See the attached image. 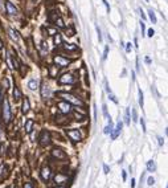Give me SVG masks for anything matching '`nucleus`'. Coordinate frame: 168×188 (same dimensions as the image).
I'll return each mask as SVG.
<instances>
[{
    "instance_id": "obj_1",
    "label": "nucleus",
    "mask_w": 168,
    "mask_h": 188,
    "mask_svg": "<svg viewBox=\"0 0 168 188\" xmlns=\"http://www.w3.org/2000/svg\"><path fill=\"white\" fill-rule=\"evenodd\" d=\"M58 96L61 97V98H64L66 102H69V103H73V105H76V106H83V102L81 99L78 98V97H76V96H73V94H70V93H65V92H61Z\"/></svg>"
},
{
    "instance_id": "obj_2",
    "label": "nucleus",
    "mask_w": 168,
    "mask_h": 188,
    "mask_svg": "<svg viewBox=\"0 0 168 188\" xmlns=\"http://www.w3.org/2000/svg\"><path fill=\"white\" fill-rule=\"evenodd\" d=\"M3 119H4V123H8L11 121V106L7 98L3 101Z\"/></svg>"
},
{
    "instance_id": "obj_3",
    "label": "nucleus",
    "mask_w": 168,
    "mask_h": 188,
    "mask_svg": "<svg viewBox=\"0 0 168 188\" xmlns=\"http://www.w3.org/2000/svg\"><path fill=\"white\" fill-rule=\"evenodd\" d=\"M58 106V109H60L61 113H64V114H69V113H72V103H69L66 102V101H62V102H60L57 105Z\"/></svg>"
},
{
    "instance_id": "obj_4",
    "label": "nucleus",
    "mask_w": 168,
    "mask_h": 188,
    "mask_svg": "<svg viewBox=\"0 0 168 188\" xmlns=\"http://www.w3.org/2000/svg\"><path fill=\"white\" fill-rule=\"evenodd\" d=\"M70 62H72V60H68L62 56H56L54 57V64L58 65V66H68V65H70Z\"/></svg>"
},
{
    "instance_id": "obj_5",
    "label": "nucleus",
    "mask_w": 168,
    "mask_h": 188,
    "mask_svg": "<svg viewBox=\"0 0 168 188\" xmlns=\"http://www.w3.org/2000/svg\"><path fill=\"white\" fill-rule=\"evenodd\" d=\"M49 143H50V134H49V131L44 130L41 133V136H40V144H41V146H48Z\"/></svg>"
},
{
    "instance_id": "obj_6",
    "label": "nucleus",
    "mask_w": 168,
    "mask_h": 188,
    "mask_svg": "<svg viewBox=\"0 0 168 188\" xmlns=\"http://www.w3.org/2000/svg\"><path fill=\"white\" fill-rule=\"evenodd\" d=\"M68 134V136L72 140H74V142H78V140H81V133L78 131V130H68L66 131Z\"/></svg>"
},
{
    "instance_id": "obj_7",
    "label": "nucleus",
    "mask_w": 168,
    "mask_h": 188,
    "mask_svg": "<svg viewBox=\"0 0 168 188\" xmlns=\"http://www.w3.org/2000/svg\"><path fill=\"white\" fill-rule=\"evenodd\" d=\"M74 81V77L70 74V73H65L60 77V79H58V82L60 84H72V82Z\"/></svg>"
},
{
    "instance_id": "obj_8",
    "label": "nucleus",
    "mask_w": 168,
    "mask_h": 188,
    "mask_svg": "<svg viewBox=\"0 0 168 188\" xmlns=\"http://www.w3.org/2000/svg\"><path fill=\"white\" fill-rule=\"evenodd\" d=\"M50 175H52V171H50V168L48 167V166H45V167L41 168V179L44 180V182H48V180L50 179Z\"/></svg>"
},
{
    "instance_id": "obj_9",
    "label": "nucleus",
    "mask_w": 168,
    "mask_h": 188,
    "mask_svg": "<svg viewBox=\"0 0 168 188\" xmlns=\"http://www.w3.org/2000/svg\"><path fill=\"white\" fill-rule=\"evenodd\" d=\"M41 96L44 98H49V97L52 96V90H50L49 85L46 84V82H44L42 86H41Z\"/></svg>"
},
{
    "instance_id": "obj_10",
    "label": "nucleus",
    "mask_w": 168,
    "mask_h": 188,
    "mask_svg": "<svg viewBox=\"0 0 168 188\" xmlns=\"http://www.w3.org/2000/svg\"><path fill=\"white\" fill-rule=\"evenodd\" d=\"M52 155L54 158H57V159H62V160H64V159H66V154H65L61 149H53L52 150Z\"/></svg>"
},
{
    "instance_id": "obj_11",
    "label": "nucleus",
    "mask_w": 168,
    "mask_h": 188,
    "mask_svg": "<svg viewBox=\"0 0 168 188\" xmlns=\"http://www.w3.org/2000/svg\"><path fill=\"white\" fill-rule=\"evenodd\" d=\"M5 8H7V12H8L9 15H16L17 13V8L11 2H5Z\"/></svg>"
},
{
    "instance_id": "obj_12",
    "label": "nucleus",
    "mask_w": 168,
    "mask_h": 188,
    "mask_svg": "<svg viewBox=\"0 0 168 188\" xmlns=\"http://www.w3.org/2000/svg\"><path fill=\"white\" fill-rule=\"evenodd\" d=\"M122 127H123V123H122V122H118L116 126H115V129H114V131H111V139H115L116 136L119 135V133H120V130H122Z\"/></svg>"
},
{
    "instance_id": "obj_13",
    "label": "nucleus",
    "mask_w": 168,
    "mask_h": 188,
    "mask_svg": "<svg viewBox=\"0 0 168 188\" xmlns=\"http://www.w3.org/2000/svg\"><path fill=\"white\" fill-rule=\"evenodd\" d=\"M24 130L27 134L32 133V130H33V121H32V119H27V122H25V125H24Z\"/></svg>"
},
{
    "instance_id": "obj_14",
    "label": "nucleus",
    "mask_w": 168,
    "mask_h": 188,
    "mask_svg": "<svg viewBox=\"0 0 168 188\" xmlns=\"http://www.w3.org/2000/svg\"><path fill=\"white\" fill-rule=\"evenodd\" d=\"M8 35H9V37L12 39V41H15V42H19V35H17V32L15 31V29H12V28H9V29H8Z\"/></svg>"
},
{
    "instance_id": "obj_15",
    "label": "nucleus",
    "mask_w": 168,
    "mask_h": 188,
    "mask_svg": "<svg viewBox=\"0 0 168 188\" xmlns=\"http://www.w3.org/2000/svg\"><path fill=\"white\" fill-rule=\"evenodd\" d=\"M50 19H54V23H56L60 28H65V24H64V20L61 19L60 16H54V15H50Z\"/></svg>"
},
{
    "instance_id": "obj_16",
    "label": "nucleus",
    "mask_w": 168,
    "mask_h": 188,
    "mask_svg": "<svg viewBox=\"0 0 168 188\" xmlns=\"http://www.w3.org/2000/svg\"><path fill=\"white\" fill-rule=\"evenodd\" d=\"M147 171L148 172H155L156 171V163L154 160H148L147 162Z\"/></svg>"
},
{
    "instance_id": "obj_17",
    "label": "nucleus",
    "mask_w": 168,
    "mask_h": 188,
    "mask_svg": "<svg viewBox=\"0 0 168 188\" xmlns=\"http://www.w3.org/2000/svg\"><path fill=\"white\" fill-rule=\"evenodd\" d=\"M28 88L31 89V90H36L39 88V82L36 81V79H31V81L28 82Z\"/></svg>"
},
{
    "instance_id": "obj_18",
    "label": "nucleus",
    "mask_w": 168,
    "mask_h": 188,
    "mask_svg": "<svg viewBox=\"0 0 168 188\" xmlns=\"http://www.w3.org/2000/svg\"><path fill=\"white\" fill-rule=\"evenodd\" d=\"M29 111V99L28 98H25L24 99V102H23V113L24 114H27Z\"/></svg>"
},
{
    "instance_id": "obj_19",
    "label": "nucleus",
    "mask_w": 168,
    "mask_h": 188,
    "mask_svg": "<svg viewBox=\"0 0 168 188\" xmlns=\"http://www.w3.org/2000/svg\"><path fill=\"white\" fill-rule=\"evenodd\" d=\"M66 176H65V175H61V173H60V175H57L56 176V183L57 184H61V183H64V182H66Z\"/></svg>"
},
{
    "instance_id": "obj_20",
    "label": "nucleus",
    "mask_w": 168,
    "mask_h": 188,
    "mask_svg": "<svg viewBox=\"0 0 168 188\" xmlns=\"http://www.w3.org/2000/svg\"><path fill=\"white\" fill-rule=\"evenodd\" d=\"M13 98H15V101H19L21 98V93H20L19 88H15L13 89Z\"/></svg>"
},
{
    "instance_id": "obj_21",
    "label": "nucleus",
    "mask_w": 168,
    "mask_h": 188,
    "mask_svg": "<svg viewBox=\"0 0 168 188\" xmlns=\"http://www.w3.org/2000/svg\"><path fill=\"white\" fill-rule=\"evenodd\" d=\"M54 44H56V45H61V44H62V37H61L60 33L54 35Z\"/></svg>"
},
{
    "instance_id": "obj_22",
    "label": "nucleus",
    "mask_w": 168,
    "mask_h": 188,
    "mask_svg": "<svg viewBox=\"0 0 168 188\" xmlns=\"http://www.w3.org/2000/svg\"><path fill=\"white\" fill-rule=\"evenodd\" d=\"M111 131H113V122H111V119L109 118V125L105 127L103 133H105V134H109V133H111Z\"/></svg>"
},
{
    "instance_id": "obj_23",
    "label": "nucleus",
    "mask_w": 168,
    "mask_h": 188,
    "mask_svg": "<svg viewBox=\"0 0 168 188\" xmlns=\"http://www.w3.org/2000/svg\"><path fill=\"white\" fill-rule=\"evenodd\" d=\"M148 16H150V20H151L152 21V23H156V16H155V12H154V11H152V9H150L148 11Z\"/></svg>"
},
{
    "instance_id": "obj_24",
    "label": "nucleus",
    "mask_w": 168,
    "mask_h": 188,
    "mask_svg": "<svg viewBox=\"0 0 168 188\" xmlns=\"http://www.w3.org/2000/svg\"><path fill=\"white\" fill-rule=\"evenodd\" d=\"M49 74L52 76V77H56L57 76V68L54 66V65H52V66L49 68Z\"/></svg>"
},
{
    "instance_id": "obj_25",
    "label": "nucleus",
    "mask_w": 168,
    "mask_h": 188,
    "mask_svg": "<svg viewBox=\"0 0 168 188\" xmlns=\"http://www.w3.org/2000/svg\"><path fill=\"white\" fill-rule=\"evenodd\" d=\"M64 48L66 50H77V46H76L74 44H65Z\"/></svg>"
},
{
    "instance_id": "obj_26",
    "label": "nucleus",
    "mask_w": 168,
    "mask_h": 188,
    "mask_svg": "<svg viewBox=\"0 0 168 188\" xmlns=\"http://www.w3.org/2000/svg\"><path fill=\"white\" fill-rule=\"evenodd\" d=\"M125 122L126 125H130V110L126 109V117H125Z\"/></svg>"
},
{
    "instance_id": "obj_27",
    "label": "nucleus",
    "mask_w": 168,
    "mask_h": 188,
    "mask_svg": "<svg viewBox=\"0 0 168 188\" xmlns=\"http://www.w3.org/2000/svg\"><path fill=\"white\" fill-rule=\"evenodd\" d=\"M7 64L9 65L11 69H13V65H12V62H11V53H8V55H7Z\"/></svg>"
},
{
    "instance_id": "obj_28",
    "label": "nucleus",
    "mask_w": 168,
    "mask_h": 188,
    "mask_svg": "<svg viewBox=\"0 0 168 188\" xmlns=\"http://www.w3.org/2000/svg\"><path fill=\"white\" fill-rule=\"evenodd\" d=\"M139 105L143 107V93H142L140 89H139Z\"/></svg>"
},
{
    "instance_id": "obj_29",
    "label": "nucleus",
    "mask_w": 168,
    "mask_h": 188,
    "mask_svg": "<svg viewBox=\"0 0 168 188\" xmlns=\"http://www.w3.org/2000/svg\"><path fill=\"white\" fill-rule=\"evenodd\" d=\"M133 121L138 122V113H136V110L135 109H133Z\"/></svg>"
},
{
    "instance_id": "obj_30",
    "label": "nucleus",
    "mask_w": 168,
    "mask_h": 188,
    "mask_svg": "<svg viewBox=\"0 0 168 188\" xmlns=\"http://www.w3.org/2000/svg\"><path fill=\"white\" fill-rule=\"evenodd\" d=\"M46 31H48V32H49V35H52V36H54L56 33H58V32H57L56 29H54V28H48Z\"/></svg>"
},
{
    "instance_id": "obj_31",
    "label": "nucleus",
    "mask_w": 168,
    "mask_h": 188,
    "mask_svg": "<svg viewBox=\"0 0 168 188\" xmlns=\"http://www.w3.org/2000/svg\"><path fill=\"white\" fill-rule=\"evenodd\" d=\"M102 107H103V115H105V118H110V117H109V114H107V106H106V105H103V106H102Z\"/></svg>"
},
{
    "instance_id": "obj_32",
    "label": "nucleus",
    "mask_w": 168,
    "mask_h": 188,
    "mask_svg": "<svg viewBox=\"0 0 168 188\" xmlns=\"http://www.w3.org/2000/svg\"><path fill=\"white\" fill-rule=\"evenodd\" d=\"M154 183H155V179L154 178H148L147 179V184H148V186H154Z\"/></svg>"
},
{
    "instance_id": "obj_33",
    "label": "nucleus",
    "mask_w": 168,
    "mask_h": 188,
    "mask_svg": "<svg viewBox=\"0 0 168 188\" xmlns=\"http://www.w3.org/2000/svg\"><path fill=\"white\" fill-rule=\"evenodd\" d=\"M3 85L5 86V89H8L9 88V81L7 78H4V79H3Z\"/></svg>"
},
{
    "instance_id": "obj_34",
    "label": "nucleus",
    "mask_w": 168,
    "mask_h": 188,
    "mask_svg": "<svg viewBox=\"0 0 168 188\" xmlns=\"http://www.w3.org/2000/svg\"><path fill=\"white\" fill-rule=\"evenodd\" d=\"M107 53H109V46H106V48H105V52H103V57H102L103 60H106V57H107Z\"/></svg>"
},
{
    "instance_id": "obj_35",
    "label": "nucleus",
    "mask_w": 168,
    "mask_h": 188,
    "mask_svg": "<svg viewBox=\"0 0 168 188\" xmlns=\"http://www.w3.org/2000/svg\"><path fill=\"white\" fill-rule=\"evenodd\" d=\"M131 49H133V45H131V42H127V45H126V50H127V52H130Z\"/></svg>"
},
{
    "instance_id": "obj_36",
    "label": "nucleus",
    "mask_w": 168,
    "mask_h": 188,
    "mask_svg": "<svg viewBox=\"0 0 168 188\" xmlns=\"http://www.w3.org/2000/svg\"><path fill=\"white\" fill-rule=\"evenodd\" d=\"M140 123H142V129H143V131L146 133V123H144V119L143 118L140 119Z\"/></svg>"
},
{
    "instance_id": "obj_37",
    "label": "nucleus",
    "mask_w": 168,
    "mask_h": 188,
    "mask_svg": "<svg viewBox=\"0 0 168 188\" xmlns=\"http://www.w3.org/2000/svg\"><path fill=\"white\" fill-rule=\"evenodd\" d=\"M158 142H159V146H163V144H164V139L162 138V136H159V138H158Z\"/></svg>"
},
{
    "instance_id": "obj_38",
    "label": "nucleus",
    "mask_w": 168,
    "mask_h": 188,
    "mask_svg": "<svg viewBox=\"0 0 168 188\" xmlns=\"http://www.w3.org/2000/svg\"><path fill=\"white\" fill-rule=\"evenodd\" d=\"M41 46H42V53L45 52V50H48V45H46L45 42H42V44H41Z\"/></svg>"
},
{
    "instance_id": "obj_39",
    "label": "nucleus",
    "mask_w": 168,
    "mask_h": 188,
    "mask_svg": "<svg viewBox=\"0 0 168 188\" xmlns=\"http://www.w3.org/2000/svg\"><path fill=\"white\" fill-rule=\"evenodd\" d=\"M103 170H105V173H109V172H110V168H109V166H107V164H105V166H103Z\"/></svg>"
},
{
    "instance_id": "obj_40",
    "label": "nucleus",
    "mask_w": 168,
    "mask_h": 188,
    "mask_svg": "<svg viewBox=\"0 0 168 188\" xmlns=\"http://www.w3.org/2000/svg\"><path fill=\"white\" fill-rule=\"evenodd\" d=\"M102 2H103V4L106 5V8H107V12H110V5L107 4V2H106V0H102Z\"/></svg>"
},
{
    "instance_id": "obj_41",
    "label": "nucleus",
    "mask_w": 168,
    "mask_h": 188,
    "mask_svg": "<svg viewBox=\"0 0 168 188\" xmlns=\"http://www.w3.org/2000/svg\"><path fill=\"white\" fill-rule=\"evenodd\" d=\"M154 35H155V31L154 29H148V36H150V37H152Z\"/></svg>"
},
{
    "instance_id": "obj_42",
    "label": "nucleus",
    "mask_w": 168,
    "mask_h": 188,
    "mask_svg": "<svg viewBox=\"0 0 168 188\" xmlns=\"http://www.w3.org/2000/svg\"><path fill=\"white\" fill-rule=\"evenodd\" d=\"M24 188H33V186H32V183H25Z\"/></svg>"
},
{
    "instance_id": "obj_43",
    "label": "nucleus",
    "mask_w": 168,
    "mask_h": 188,
    "mask_svg": "<svg viewBox=\"0 0 168 188\" xmlns=\"http://www.w3.org/2000/svg\"><path fill=\"white\" fill-rule=\"evenodd\" d=\"M140 28H142V35H144V31H146V28H144V23H140Z\"/></svg>"
},
{
    "instance_id": "obj_44",
    "label": "nucleus",
    "mask_w": 168,
    "mask_h": 188,
    "mask_svg": "<svg viewBox=\"0 0 168 188\" xmlns=\"http://www.w3.org/2000/svg\"><path fill=\"white\" fill-rule=\"evenodd\" d=\"M140 16H142V19H144V20H146V15L143 13V11H140Z\"/></svg>"
},
{
    "instance_id": "obj_45",
    "label": "nucleus",
    "mask_w": 168,
    "mask_h": 188,
    "mask_svg": "<svg viewBox=\"0 0 168 188\" xmlns=\"http://www.w3.org/2000/svg\"><path fill=\"white\" fill-rule=\"evenodd\" d=\"M69 36H73V35H74V31H73V29H70V31H69V33H68Z\"/></svg>"
},
{
    "instance_id": "obj_46",
    "label": "nucleus",
    "mask_w": 168,
    "mask_h": 188,
    "mask_svg": "<svg viewBox=\"0 0 168 188\" xmlns=\"http://www.w3.org/2000/svg\"><path fill=\"white\" fill-rule=\"evenodd\" d=\"M122 176H123V180H126V172H125V171L122 172Z\"/></svg>"
},
{
    "instance_id": "obj_47",
    "label": "nucleus",
    "mask_w": 168,
    "mask_h": 188,
    "mask_svg": "<svg viewBox=\"0 0 168 188\" xmlns=\"http://www.w3.org/2000/svg\"><path fill=\"white\" fill-rule=\"evenodd\" d=\"M146 62H147V64H150V62H151V60H150L148 57H146Z\"/></svg>"
},
{
    "instance_id": "obj_48",
    "label": "nucleus",
    "mask_w": 168,
    "mask_h": 188,
    "mask_svg": "<svg viewBox=\"0 0 168 188\" xmlns=\"http://www.w3.org/2000/svg\"><path fill=\"white\" fill-rule=\"evenodd\" d=\"M134 182H135V180H134V179H133V180H131V187H135V183H134Z\"/></svg>"
},
{
    "instance_id": "obj_49",
    "label": "nucleus",
    "mask_w": 168,
    "mask_h": 188,
    "mask_svg": "<svg viewBox=\"0 0 168 188\" xmlns=\"http://www.w3.org/2000/svg\"><path fill=\"white\" fill-rule=\"evenodd\" d=\"M5 167H4V166H2V167H0V173H2L3 172V170H4Z\"/></svg>"
},
{
    "instance_id": "obj_50",
    "label": "nucleus",
    "mask_w": 168,
    "mask_h": 188,
    "mask_svg": "<svg viewBox=\"0 0 168 188\" xmlns=\"http://www.w3.org/2000/svg\"><path fill=\"white\" fill-rule=\"evenodd\" d=\"M3 48V42H2V40H0V49Z\"/></svg>"
},
{
    "instance_id": "obj_51",
    "label": "nucleus",
    "mask_w": 168,
    "mask_h": 188,
    "mask_svg": "<svg viewBox=\"0 0 168 188\" xmlns=\"http://www.w3.org/2000/svg\"><path fill=\"white\" fill-rule=\"evenodd\" d=\"M0 139H2V129H0Z\"/></svg>"
},
{
    "instance_id": "obj_52",
    "label": "nucleus",
    "mask_w": 168,
    "mask_h": 188,
    "mask_svg": "<svg viewBox=\"0 0 168 188\" xmlns=\"http://www.w3.org/2000/svg\"><path fill=\"white\" fill-rule=\"evenodd\" d=\"M7 188H11V187H7Z\"/></svg>"
},
{
    "instance_id": "obj_53",
    "label": "nucleus",
    "mask_w": 168,
    "mask_h": 188,
    "mask_svg": "<svg viewBox=\"0 0 168 188\" xmlns=\"http://www.w3.org/2000/svg\"><path fill=\"white\" fill-rule=\"evenodd\" d=\"M0 98H2V96H0Z\"/></svg>"
},
{
    "instance_id": "obj_54",
    "label": "nucleus",
    "mask_w": 168,
    "mask_h": 188,
    "mask_svg": "<svg viewBox=\"0 0 168 188\" xmlns=\"http://www.w3.org/2000/svg\"><path fill=\"white\" fill-rule=\"evenodd\" d=\"M58 188H61V187H58Z\"/></svg>"
},
{
    "instance_id": "obj_55",
    "label": "nucleus",
    "mask_w": 168,
    "mask_h": 188,
    "mask_svg": "<svg viewBox=\"0 0 168 188\" xmlns=\"http://www.w3.org/2000/svg\"><path fill=\"white\" fill-rule=\"evenodd\" d=\"M0 147H2V146H0Z\"/></svg>"
},
{
    "instance_id": "obj_56",
    "label": "nucleus",
    "mask_w": 168,
    "mask_h": 188,
    "mask_svg": "<svg viewBox=\"0 0 168 188\" xmlns=\"http://www.w3.org/2000/svg\"><path fill=\"white\" fill-rule=\"evenodd\" d=\"M15 188H16V187H15Z\"/></svg>"
}]
</instances>
